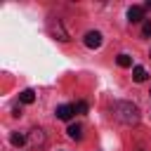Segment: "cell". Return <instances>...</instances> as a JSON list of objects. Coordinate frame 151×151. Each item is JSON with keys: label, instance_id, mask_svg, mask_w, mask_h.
Segmentation results:
<instances>
[{"label": "cell", "instance_id": "obj_13", "mask_svg": "<svg viewBox=\"0 0 151 151\" xmlns=\"http://www.w3.org/2000/svg\"><path fill=\"white\" fill-rule=\"evenodd\" d=\"M144 9H151V0H149V2H146V5H144Z\"/></svg>", "mask_w": 151, "mask_h": 151}, {"label": "cell", "instance_id": "obj_15", "mask_svg": "<svg viewBox=\"0 0 151 151\" xmlns=\"http://www.w3.org/2000/svg\"><path fill=\"white\" fill-rule=\"evenodd\" d=\"M149 94H151V92H149Z\"/></svg>", "mask_w": 151, "mask_h": 151}, {"label": "cell", "instance_id": "obj_10", "mask_svg": "<svg viewBox=\"0 0 151 151\" xmlns=\"http://www.w3.org/2000/svg\"><path fill=\"white\" fill-rule=\"evenodd\" d=\"M142 33H144V35H151V19H144V24H142Z\"/></svg>", "mask_w": 151, "mask_h": 151}, {"label": "cell", "instance_id": "obj_1", "mask_svg": "<svg viewBox=\"0 0 151 151\" xmlns=\"http://www.w3.org/2000/svg\"><path fill=\"white\" fill-rule=\"evenodd\" d=\"M111 111H113L116 120H120V123H125V125L139 123V109H137L134 104H130V101H116Z\"/></svg>", "mask_w": 151, "mask_h": 151}, {"label": "cell", "instance_id": "obj_7", "mask_svg": "<svg viewBox=\"0 0 151 151\" xmlns=\"http://www.w3.org/2000/svg\"><path fill=\"white\" fill-rule=\"evenodd\" d=\"M66 132H68V137H71V139H80V137H83V127H80L78 123H76V125H68V130H66Z\"/></svg>", "mask_w": 151, "mask_h": 151}, {"label": "cell", "instance_id": "obj_4", "mask_svg": "<svg viewBox=\"0 0 151 151\" xmlns=\"http://www.w3.org/2000/svg\"><path fill=\"white\" fill-rule=\"evenodd\" d=\"M73 113H76V106H71V104H61V106H57V118H59V120H71Z\"/></svg>", "mask_w": 151, "mask_h": 151}, {"label": "cell", "instance_id": "obj_12", "mask_svg": "<svg viewBox=\"0 0 151 151\" xmlns=\"http://www.w3.org/2000/svg\"><path fill=\"white\" fill-rule=\"evenodd\" d=\"M31 139L38 144V142H42V134H40V130H33V134H31Z\"/></svg>", "mask_w": 151, "mask_h": 151}, {"label": "cell", "instance_id": "obj_6", "mask_svg": "<svg viewBox=\"0 0 151 151\" xmlns=\"http://www.w3.org/2000/svg\"><path fill=\"white\" fill-rule=\"evenodd\" d=\"M19 101H21V104H33V101H35V92H33V90H24V92L19 94Z\"/></svg>", "mask_w": 151, "mask_h": 151}, {"label": "cell", "instance_id": "obj_5", "mask_svg": "<svg viewBox=\"0 0 151 151\" xmlns=\"http://www.w3.org/2000/svg\"><path fill=\"white\" fill-rule=\"evenodd\" d=\"M132 78H134V83H144V80L149 78V73H146L144 66H134V68H132Z\"/></svg>", "mask_w": 151, "mask_h": 151}, {"label": "cell", "instance_id": "obj_9", "mask_svg": "<svg viewBox=\"0 0 151 151\" xmlns=\"http://www.w3.org/2000/svg\"><path fill=\"white\" fill-rule=\"evenodd\" d=\"M9 139H12V144H14V146H24V144H26V137H24V134H19V132H14Z\"/></svg>", "mask_w": 151, "mask_h": 151}, {"label": "cell", "instance_id": "obj_3", "mask_svg": "<svg viewBox=\"0 0 151 151\" xmlns=\"http://www.w3.org/2000/svg\"><path fill=\"white\" fill-rule=\"evenodd\" d=\"M85 45H87L90 50H97V47L101 45V33H99V31H90V33H85Z\"/></svg>", "mask_w": 151, "mask_h": 151}, {"label": "cell", "instance_id": "obj_11", "mask_svg": "<svg viewBox=\"0 0 151 151\" xmlns=\"http://www.w3.org/2000/svg\"><path fill=\"white\" fill-rule=\"evenodd\" d=\"M76 113H87V101H78L76 104Z\"/></svg>", "mask_w": 151, "mask_h": 151}, {"label": "cell", "instance_id": "obj_2", "mask_svg": "<svg viewBox=\"0 0 151 151\" xmlns=\"http://www.w3.org/2000/svg\"><path fill=\"white\" fill-rule=\"evenodd\" d=\"M127 19H130V24L144 21V7H142V5H132V7L127 9Z\"/></svg>", "mask_w": 151, "mask_h": 151}, {"label": "cell", "instance_id": "obj_14", "mask_svg": "<svg viewBox=\"0 0 151 151\" xmlns=\"http://www.w3.org/2000/svg\"><path fill=\"white\" fill-rule=\"evenodd\" d=\"M139 151H142V149H139Z\"/></svg>", "mask_w": 151, "mask_h": 151}, {"label": "cell", "instance_id": "obj_8", "mask_svg": "<svg viewBox=\"0 0 151 151\" xmlns=\"http://www.w3.org/2000/svg\"><path fill=\"white\" fill-rule=\"evenodd\" d=\"M116 64H118L120 68H130V66H132V59H130L127 54H118V57H116Z\"/></svg>", "mask_w": 151, "mask_h": 151}]
</instances>
